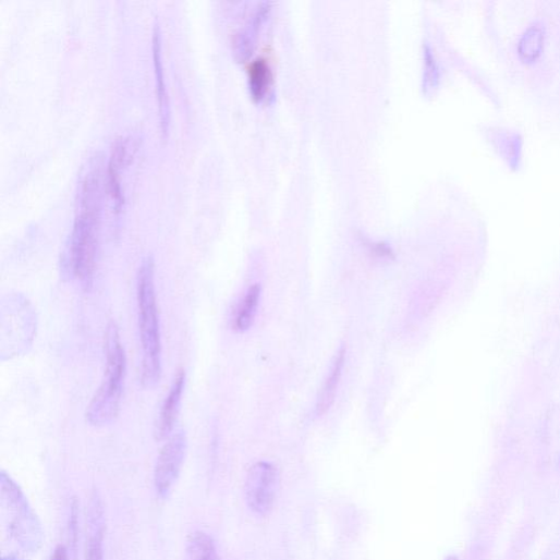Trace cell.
Segmentation results:
<instances>
[{
    "label": "cell",
    "mask_w": 560,
    "mask_h": 560,
    "mask_svg": "<svg viewBox=\"0 0 560 560\" xmlns=\"http://www.w3.org/2000/svg\"><path fill=\"white\" fill-rule=\"evenodd\" d=\"M187 451V438L184 430L171 435L162 447L154 472L155 489L159 498L167 499L178 482Z\"/></svg>",
    "instance_id": "cell-5"
},
{
    "label": "cell",
    "mask_w": 560,
    "mask_h": 560,
    "mask_svg": "<svg viewBox=\"0 0 560 560\" xmlns=\"http://www.w3.org/2000/svg\"><path fill=\"white\" fill-rule=\"evenodd\" d=\"M270 72L266 62L261 59L255 60L248 69V83L252 96L257 101L261 100L268 89Z\"/></svg>",
    "instance_id": "cell-15"
},
{
    "label": "cell",
    "mask_w": 560,
    "mask_h": 560,
    "mask_svg": "<svg viewBox=\"0 0 560 560\" xmlns=\"http://www.w3.org/2000/svg\"><path fill=\"white\" fill-rule=\"evenodd\" d=\"M260 299V287L255 284L248 289L242 300L233 319V329L236 332L247 331L254 324L256 311Z\"/></svg>",
    "instance_id": "cell-13"
},
{
    "label": "cell",
    "mask_w": 560,
    "mask_h": 560,
    "mask_svg": "<svg viewBox=\"0 0 560 560\" xmlns=\"http://www.w3.org/2000/svg\"><path fill=\"white\" fill-rule=\"evenodd\" d=\"M0 508H2L3 560H27L44 544V529L20 485L4 471L0 473Z\"/></svg>",
    "instance_id": "cell-2"
},
{
    "label": "cell",
    "mask_w": 560,
    "mask_h": 560,
    "mask_svg": "<svg viewBox=\"0 0 560 560\" xmlns=\"http://www.w3.org/2000/svg\"><path fill=\"white\" fill-rule=\"evenodd\" d=\"M161 29L158 23H156L153 35V53H154V66H155V78H156V94L159 108V117L162 133L166 135L169 130L170 111H169V99L166 88V80L162 64V46H161Z\"/></svg>",
    "instance_id": "cell-9"
},
{
    "label": "cell",
    "mask_w": 560,
    "mask_h": 560,
    "mask_svg": "<svg viewBox=\"0 0 560 560\" xmlns=\"http://www.w3.org/2000/svg\"><path fill=\"white\" fill-rule=\"evenodd\" d=\"M545 33L540 24L528 26L518 42L519 56L525 61L537 59L544 47Z\"/></svg>",
    "instance_id": "cell-14"
},
{
    "label": "cell",
    "mask_w": 560,
    "mask_h": 560,
    "mask_svg": "<svg viewBox=\"0 0 560 560\" xmlns=\"http://www.w3.org/2000/svg\"><path fill=\"white\" fill-rule=\"evenodd\" d=\"M101 163L96 155L81 181L72 233L61 257L62 275L92 285L99 247L101 223Z\"/></svg>",
    "instance_id": "cell-1"
},
{
    "label": "cell",
    "mask_w": 560,
    "mask_h": 560,
    "mask_svg": "<svg viewBox=\"0 0 560 560\" xmlns=\"http://www.w3.org/2000/svg\"><path fill=\"white\" fill-rule=\"evenodd\" d=\"M446 560H458V558L452 556V557H448Z\"/></svg>",
    "instance_id": "cell-17"
},
{
    "label": "cell",
    "mask_w": 560,
    "mask_h": 560,
    "mask_svg": "<svg viewBox=\"0 0 560 560\" xmlns=\"http://www.w3.org/2000/svg\"><path fill=\"white\" fill-rule=\"evenodd\" d=\"M279 473L267 462L254 464L246 476L244 492L247 507L256 514L265 515L271 510L278 489Z\"/></svg>",
    "instance_id": "cell-6"
},
{
    "label": "cell",
    "mask_w": 560,
    "mask_h": 560,
    "mask_svg": "<svg viewBox=\"0 0 560 560\" xmlns=\"http://www.w3.org/2000/svg\"><path fill=\"white\" fill-rule=\"evenodd\" d=\"M106 513L100 494L93 491L87 515L86 560H105Z\"/></svg>",
    "instance_id": "cell-7"
},
{
    "label": "cell",
    "mask_w": 560,
    "mask_h": 560,
    "mask_svg": "<svg viewBox=\"0 0 560 560\" xmlns=\"http://www.w3.org/2000/svg\"><path fill=\"white\" fill-rule=\"evenodd\" d=\"M127 139H118L112 149L111 158L108 165V186L114 200V209L119 214L123 205V192L121 184L120 168L127 158Z\"/></svg>",
    "instance_id": "cell-10"
},
{
    "label": "cell",
    "mask_w": 560,
    "mask_h": 560,
    "mask_svg": "<svg viewBox=\"0 0 560 560\" xmlns=\"http://www.w3.org/2000/svg\"><path fill=\"white\" fill-rule=\"evenodd\" d=\"M184 560H219L214 538L203 531L192 533L186 541Z\"/></svg>",
    "instance_id": "cell-12"
},
{
    "label": "cell",
    "mask_w": 560,
    "mask_h": 560,
    "mask_svg": "<svg viewBox=\"0 0 560 560\" xmlns=\"http://www.w3.org/2000/svg\"><path fill=\"white\" fill-rule=\"evenodd\" d=\"M105 348V377L86 413L87 422L94 427L109 425L121 411L127 363L120 331L114 322L108 326Z\"/></svg>",
    "instance_id": "cell-4"
},
{
    "label": "cell",
    "mask_w": 560,
    "mask_h": 560,
    "mask_svg": "<svg viewBox=\"0 0 560 560\" xmlns=\"http://www.w3.org/2000/svg\"><path fill=\"white\" fill-rule=\"evenodd\" d=\"M186 375L184 370L178 372L168 395L162 404L158 421L155 425V438L158 441L167 440L174 430L179 417L182 397L185 389Z\"/></svg>",
    "instance_id": "cell-8"
},
{
    "label": "cell",
    "mask_w": 560,
    "mask_h": 560,
    "mask_svg": "<svg viewBox=\"0 0 560 560\" xmlns=\"http://www.w3.org/2000/svg\"><path fill=\"white\" fill-rule=\"evenodd\" d=\"M137 305L142 344L139 380L143 388L154 389L162 376V345L153 256L145 257L138 268Z\"/></svg>",
    "instance_id": "cell-3"
},
{
    "label": "cell",
    "mask_w": 560,
    "mask_h": 560,
    "mask_svg": "<svg viewBox=\"0 0 560 560\" xmlns=\"http://www.w3.org/2000/svg\"><path fill=\"white\" fill-rule=\"evenodd\" d=\"M346 350L344 348L338 353L330 376L328 377L317 403V415H325L333 405L337 391L342 377L345 364Z\"/></svg>",
    "instance_id": "cell-11"
},
{
    "label": "cell",
    "mask_w": 560,
    "mask_h": 560,
    "mask_svg": "<svg viewBox=\"0 0 560 560\" xmlns=\"http://www.w3.org/2000/svg\"><path fill=\"white\" fill-rule=\"evenodd\" d=\"M51 560H69V552L65 546L60 545L54 550Z\"/></svg>",
    "instance_id": "cell-16"
}]
</instances>
